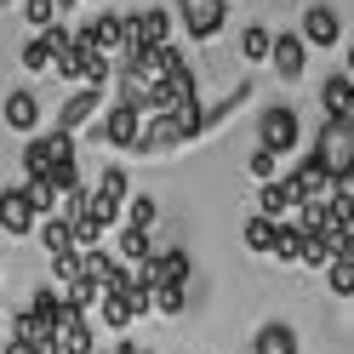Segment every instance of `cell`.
Masks as SVG:
<instances>
[{"instance_id":"18","label":"cell","mask_w":354,"mask_h":354,"mask_svg":"<svg viewBox=\"0 0 354 354\" xmlns=\"http://www.w3.org/2000/svg\"><path fill=\"white\" fill-rule=\"evenodd\" d=\"M109 234H115V263H126V269H131V263H143L149 252H154V240H149V229H109Z\"/></svg>"},{"instance_id":"16","label":"cell","mask_w":354,"mask_h":354,"mask_svg":"<svg viewBox=\"0 0 354 354\" xmlns=\"http://www.w3.org/2000/svg\"><path fill=\"white\" fill-rule=\"evenodd\" d=\"M80 274L92 286H103V292H115V286L126 280V263H115L109 252H80Z\"/></svg>"},{"instance_id":"25","label":"cell","mask_w":354,"mask_h":354,"mask_svg":"<svg viewBox=\"0 0 354 354\" xmlns=\"http://www.w3.org/2000/svg\"><path fill=\"white\" fill-rule=\"evenodd\" d=\"M269 46H274V35L263 29V24L240 29V57H246V63H269Z\"/></svg>"},{"instance_id":"20","label":"cell","mask_w":354,"mask_h":354,"mask_svg":"<svg viewBox=\"0 0 354 354\" xmlns=\"http://www.w3.org/2000/svg\"><path fill=\"white\" fill-rule=\"evenodd\" d=\"M92 315L103 320V331H131V326H138V315H131V308H126V297H120V292H103Z\"/></svg>"},{"instance_id":"23","label":"cell","mask_w":354,"mask_h":354,"mask_svg":"<svg viewBox=\"0 0 354 354\" xmlns=\"http://www.w3.org/2000/svg\"><path fill=\"white\" fill-rule=\"evenodd\" d=\"M257 212H263V217H286V212H292V194H286V177H269V183L257 189Z\"/></svg>"},{"instance_id":"39","label":"cell","mask_w":354,"mask_h":354,"mask_svg":"<svg viewBox=\"0 0 354 354\" xmlns=\"http://www.w3.org/2000/svg\"><path fill=\"white\" fill-rule=\"evenodd\" d=\"M0 6H12V0H0Z\"/></svg>"},{"instance_id":"34","label":"cell","mask_w":354,"mask_h":354,"mask_svg":"<svg viewBox=\"0 0 354 354\" xmlns=\"http://www.w3.org/2000/svg\"><path fill=\"white\" fill-rule=\"evenodd\" d=\"M24 17H29L35 29H46V24H57L63 12H57V0H24Z\"/></svg>"},{"instance_id":"6","label":"cell","mask_w":354,"mask_h":354,"mask_svg":"<svg viewBox=\"0 0 354 354\" xmlns=\"http://www.w3.org/2000/svg\"><path fill=\"white\" fill-rule=\"evenodd\" d=\"M69 35H75V29H63V24H46V29H35V35H29V46L17 52V63H24L29 75H46V69H52V57H57L63 46H69Z\"/></svg>"},{"instance_id":"26","label":"cell","mask_w":354,"mask_h":354,"mask_svg":"<svg viewBox=\"0 0 354 354\" xmlns=\"http://www.w3.org/2000/svg\"><path fill=\"white\" fill-rule=\"evenodd\" d=\"M24 194H29V206H35L40 217H52V212H57V201H63V194L46 183V177H24Z\"/></svg>"},{"instance_id":"29","label":"cell","mask_w":354,"mask_h":354,"mask_svg":"<svg viewBox=\"0 0 354 354\" xmlns=\"http://www.w3.org/2000/svg\"><path fill=\"white\" fill-rule=\"evenodd\" d=\"M246 171L257 177V183H269V177H280V154H274V149H263V143H257V149L246 154Z\"/></svg>"},{"instance_id":"7","label":"cell","mask_w":354,"mask_h":354,"mask_svg":"<svg viewBox=\"0 0 354 354\" xmlns=\"http://www.w3.org/2000/svg\"><path fill=\"white\" fill-rule=\"evenodd\" d=\"M171 40V17L160 6H138L126 17V52H138V46H166Z\"/></svg>"},{"instance_id":"35","label":"cell","mask_w":354,"mask_h":354,"mask_svg":"<svg viewBox=\"0 0 354 354\" xmlns=\"http://www.w3.org/2000/svg\"><path fill=\"white\" fill-rule=\"evenodd\" d=\"M331 257H337V263H348V269H354V229L331 240Z\"/></svg>"},{"instance_id":"21","label":"cell","mask_w":354,"mask_h":354,"mask_svg":"<svg viewBox=\"0 0 354 354\" xmlns=\"http://www.w3.org/2000/svg\"><path fill=\"white\" fill-rule=\"evenodd\" d=\"M348 103H354V75H326L320 109H326V115H348Z\"/></svg>"},{"instance_id":"1","label":"cell","mask_w":354,"mask_h":354,"mask_svg":"<svg viewBox=\"0 0 354 354\" xmlns=\"http://www.w3.org/2000/svg\"><path fill=\"white\" fill-rule=\"evenodd\" d=\"M315 160L337 177V183L354 171V120H348V115H326V120H320V131H315Z\"/></svg>"},{"instance_id":"41","label":"cell","mask_w":354,"mask_h":354,"mask_svg":"<svg viewBox=\"0 0 354 354\" xmlns=\"http://www.w3.org/2000/svg\"><path fill=\"white\" fill-rule=\"evenodd\" d=\"M138 354H149V348H138Z\"/></svg>"},{"instance_id":"14","label":"cell","mask_w":354,"mask_h":354,"mask_svg":"<svg viewBox=\"0 0 354 354\" xmlns=\"http://www.w3.org/2000/svg\"><path fill=\"white\" fill-rule=\"evenodd\" d=\"M97 86H80V92H69L63 97V109H57V131H80V126H92L97 120Z\"/></svg>"},{"instance_id":"38","label":"cell","mask_w":354,"mask_h":354,"mask_svg":"<svg viewBox=\"0 0 354 354\" xmlns=\"http://www.w3.org/2000/svg\"><path fill=\"white\" fill-rule=\"evenodd\" d=\"M69 6H80V0H57V12H69Z\"/></svg>"},{"instance_id":"4","label":"cell","mask_w":354,"mask_h":354,"mask_svg":"<svg viewBox=\"0 0 354 354\" xmlns=\"http://www.w3.org/2000/svg\"><path fill=\"white\" fill-rule=\"evenodd\" d=\"M177 17H183L189 40H217L229 24V0H177Z\"/></svg>"},{"instance_id":"15","label":"cell","mask_w":354,"mask_h":354,"mask_svg":"<svg viewBox=\"0 0 354 354\" xmlns=\"http://www.w3.org/2000/svg\"><path fill=\"white\" fill-rule=\"evenodd\" d=\"M348 229H354V189H343V183H337V189L326 194L320 234H326V240H337V234H348Z\"/></svg>"},{"instance_id":"19","label":"cell","mask_w":354,"mask_h":354,"mask_svg":"<svg viewBox=\"0 0 354 354\" xmlns=\"http://www.w3.org/2000/svg\"><path fill=\"white\" fill-rule=\"evenodd\" d=\"M274 234H280V217H263V212H252V217H246V229H240L246 252H257V257H269V252H274Z\"/></svg>"},{"instance_id":"43","label":"cell","mask_w":354,"mask_h":354,"mask_svg":"<svg viewBox=\"0 0 354 354\" xmlns=\"http://www.w3.org/2000/svg\"><path fill=\"white\" fill-rule=\"evenodd\" d=\"M92 6H97V0H92Z\"/></svg>"},{"instance_id":"3","label":"cell","mask_w":354,"mask_h":354,"mask_svg":"<svg viewBox=\"0 0 354 354\" xmlns=\"http://www.w3.org/2000/svg\"><path fill=\"white\" fill-rule=\"evenodd\" d=\"M257 143L263 149H274L280 160L303 143V120H297V109L292 103H274V109H263V120H257Z\"/></svg>"},{"instance_id":"9","label":"cell","mask_w":354,"mask_h":354,"mask_svg":"<svg viewBox=\"0 0 354 354\" xmlns=\"http://www.w3.org/2000/svg\"><path fill=\"white\" fill-rule=\"evenodd\" d=\"M331 189H337V177H331V171L315 160V154H308V160H303L292 177H286V194H292V206H297V201H326Z\"/></svg>"},{"instance_id":"11","label":"cell","mask_w":354,"mask_h":354,"mask_svg":"<svg viewBox=\"0 0 354 354\" xmlns=\"http://www.w3.org/2000/svg\"><path fill=\"white\" fill-rule=\"evenodd\" d=\"M80 35L92 40V46H97L109 63L126 52V17H120V12H97V17H86V24H80Z\"/></svg>"},{"instance_id":"13","label":"cell","mask_w":354,"mask_h":354,"mask_svg":"<svg viewBox=\"0 0 354 354\" xmlns=\"http://www.w3.org/2000/svg\"><path fill=\"white\" fill-rule=\"evenodd\" d=\"M35 223H40V212L29 206L24 183H17V189H0V229H6V234H35Z\"/></svg>"},{"instance_id":"31","label":"cell","mask_w":354,"mask_h":354,"mask_svg":"<svg viewBox=\"0 0 354 354\" xmlns=\"http://www.w3.org/2000/svg\"><path fill=\"white\" fill-rule=\"evenodd\" d=\"M40 246H46V257L69 252V217H46V223H40Z\"/></svg>"},{"instance_id":"27","label":"cell","mask_w":354,"mask_h":354,"mask_svg":"<svg viewBox=\"0 0 354 354\" xmlns=\"http://www.w3.org/2000/svg\"><path fill=\"white\" fill-rule=\"evenodd\" d=\"M92 194H103V201H126V194H131V177H126L120 166H103L97 183H92Z\"/></svg>"},{"instance_id":"5","label":"cell","mask_w":354,"mask_h":354,"mask_svg":"<svg viewBox=\"0 0 354 354\" xmlns=\"http://www.w3.org/2000/svg\"><path fill=\"white\" fill-rule=\"evenodd\" d=\"M297 35L308 40V52H331L343 40V12L326 6V0H315V6H303V29Z\"/></svg>"},{"instance_id":"33","label":"cell","mask_w":354,"mask_h":354,"mask_svg":"<svg viewBox=\"0 0 354 354\" xmlns=\"http://www.w3.org/2000/svg\"><path fill=\"white\" fill-rule=\"evenodd\" d=\"M57 308H63V297H57V286H40V292L29 297V315H40V320H57Z\"/></svg>"},{"instance_id":"40","label":"cell","mask_w":354,"mask_h":354,"mask_svg":"<svg viewBox=\"0 0 354 354\" xmlns=\"http://www.w3.org/2000/svg\"><path fill=\"white\" fill-rule=\"evenodd\" d=\"M92 354H103V348H92Z\"/></svg>"},{"instance_id":"24","label":"cell","mask_w":354,"mask_h":354,"mask_svg":"<svg viewBox=\"0 0 354 354\" xmlns=\"http://www.w3.org/2000/svg\"><path fill=\"white\" fill-rule=\"evenodd\" d=\"M154 308L160 315H183L189 308V280H160L154 286Z\"/></svg>"},{"instance_id":"36","label":"cell","mask_w":354,"mask_h":354,"mask_svg":"<svg viewBox=\"0 0 354 354\" xmlns=\"http://www.w3.org/2000/svg\"><path fill=\"white\" fill-rule=\"evenodd\" d=\"M6 354H40V348H35L29 337H6Z\"/></svg>"},{"instance_id":"2","label":"cell","mask_w":354,"mask_h":354,"mask_svg":"<svg viewBox=\"0 0 354 354\" xmlns=\"http://www.w3.org/2000/svg\"><path fill=\"white\" fill-rule=\"evenodd\" d=\"M92 138H97V143H115V149H126V154H138V138H143V109H131V103L103 109V115L92 120Z\"/></svg>"},{"instance_id":"42","label":"cell","mask_w":354,"mask_h":354,"mask_svg":"<svg viewBox=\"0 0 354 354\" xmlns=\"http://www.w3.org/2000/svg\"><path fill=\"white\" fill-rule=\"evenodd\" d=\"M0 269H6V263H0Z\"/></svg>"},{"instance_id":"17","label":"cell","mask_w":354,"mask_h":354,"mask_svg":"<svg viewBox=\"0 0 354 354\" xmlns=\"http://www.w3.org/2000/svg\"><path fill=\"white\" fill-rule=\"evenodd\" d=\"M252 354H297V331L286 320H263L252 337Z\"/></svg>"},{"instance_id":"32","label":"cell","mask_w":354,"mask_h":354,"mask_svg":"<svg viewBox=\"0 0 354 354\" xmlns=\"http://www.w3.org/2000/svg\"><path fill=\"white\" fill-rule=\"evenodd\" d=\"M326 286H331V297H354V269L331 257V263H326Z\"/></svg>"},{"instance_id":"28","label":"cell","mask_w":354,"mask_h":354,"mask_svg":"<svg viewBox=\"0 0 354 354\" xmlns=\"http://www.w3.org/2000/svg\"><path fill=\"white\" fill-rule=\"evenodd\" d=\"M297 263H308V269H326V263H331V240H326V234H308V229H303Z\"/></svg>"},{"instance_id":"12","label":"cell","mask_w":354,"mask_h":354,"mask_svg":"<svg viewBox=\"0 0 354 354\" xmlns=\"http://www.w3.org/2000/svg\"><path fill=\"white\" fill-rule=\"evenodd\" d=\"M189 138H183V126L171 120V109L166 115H149L143 120V138H138V154H171V149H183Z\"/></svg>"},{"instance_id":"37","label":"cell","mask_w":354,"mask_h":354,"mask_svg":"<svg viewBox=\"0 0 354 354\" xmlns=\"http://www.w3.org/2000/svg\"><path fill=\"white\" fill-rule=\"evenodd\" d=\"M343 57H348V69H343V75H354V40H348V52H343Z\"/></svg>"},{"instance_id":"30","label":"cell","mask_w":354,"mask_h":354,"mask_svg":"<svg viewBox=\"0 0 354 354\" xmlns=\"http://www.w3.org/2000/svg\"><path fill=\"white\" fill-rule=\"evenodd\" d=\"M297 246H303V229L280 217V234H274V252H269V257H280V263H297Z\"/></svg>"},{"instance_id":"22","label":"cell","mask_w":354,"mask_h":354,"mask_svg":"<svg viewBox=\"0 0 354 354\" xmlns=\"http://www.w3.org/2000/svg\"><path fill=\"white\" fill-rule=\"evenodd\" d=\"M120 212H126V223H131V229H154V217H160V201H154V194H126Z\"/></svg>"},{"instance_id":"8","label":"cell","mask_w":354,"mask_h":354,"mask_svg":"<svg viewBox=\"0 0 354 354\" xmlns=\"http://www.w3.org/2000/svg\"><path fill=\"white\" fill-rule=\"evenodd\" d=\"M40 115H46V109H40V92H29V86H12L6 97H0V120H6L12 131H40Z\"/></svg>"},{"instance_id":"10","label":"cell","mask_w":354,"mask_h":354,"mask_svg":"<svg viewBox=\"0 0 354 354\" xmlns=\"http://www.w3.org/2000/svg\"><path fill=\"white\" fill-rule=\"evenodd\" d=\"M269 63H274L280 80H303V69H308V40H303L297 29H280L274 46H269Z\"/></svg>"}]
</instances>
